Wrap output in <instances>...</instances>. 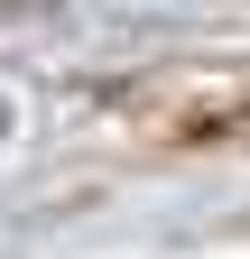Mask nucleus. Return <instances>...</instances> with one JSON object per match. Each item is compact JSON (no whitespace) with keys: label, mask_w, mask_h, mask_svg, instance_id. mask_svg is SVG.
Listing matches in <instances>:
<instances>
[{"label":"nucleus","mask_w":250,"mask_h":259,"mask_svg":"<svg viewBox=\"0 0 250 259\" xmlns=\"http://www.w3.org/2000/svg\"><path fill=\"white\" fill-rule=\"evenodd\" d=\"M0 130H10V111H0Z\"/></svg>","instance_id":"1"}]
</instances>
